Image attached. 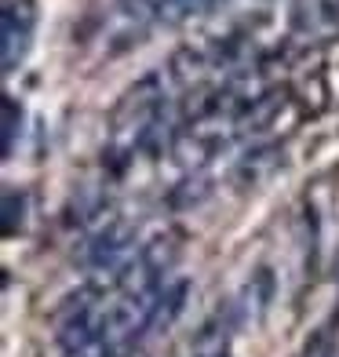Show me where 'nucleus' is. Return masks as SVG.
<instances>
[{"label":"nucleus","mask_w":339,"mask_h":357,"mask_svg":"<svg viewBox=\"0 0 339 357\" xmlns=\"http://www.w3.org/2000/svg\"><path fill=\"white\" fill-rule=\"evenodd\" d=\"M165 77L160 73H146L142 80H135L132 88L121 95V102L113 106L110 117V153L113 157H132L135 150L150 146L160 117H165Z\"/></svg>","instance_id":"nucleus-1"},{"label":"nucleus","mask_w":339,"mask_h":357,"mask_svg":"<svg viewBox=\"0 0 339 357\" xmlns=\"http://www.w3.org/2000/svg\"><path fill=\"white\" fill-rule=\"evenodd\" d=\"M37 4L33 0H8L0 11V70L15 73L33 47Z\"/></svg>","instance_id":"nucleus-2"},{"label":"nucleus","mask_w":339,"mask_h":357,"mask_svg":"<svg viewBox=\"0 0 339 357\" xmlns=\"http://www.w3.org/2000/svg\"><path fill=\"white\" fill-rule=\"evenodd\" d=\"M157 0H113V8L106 15L110 26V40L113 52H124V47L139 44V37H146V29L157 26Z\"/></svg>","instance_id":"nucleus-3"},{"label":"nucleus","mask_w":339,"mask_h":357,"mask_svg":"<svg viewBox=\"0 0 339 357\" xmlns=\"http://www.w3.org/2000/svg\"><path fill=\"white\" fill-rule=\"evenodd\" d=\"M270 303H273V278H270V270H255L248 278V284L241 288V296L234 299L230 317L237 328L241 324H259L270 310Z\"/></svg>","instance_id":"nucleus-4"},{"label":"nucleus","mask_w":339,"mask_h":357,"mask_svg":"<svg viewBox=\"0 0 339 357\" xmlns=\"http://www.w3.org/2000/svg\"><path fill=\"white\" fill-rule=\"evenodd\" d=\"M186 296H190V281H168L165 288L157 291L153 299V310H150V324H146V339L150 335H165L175 321H179V314L186 310Z\"/></svg>","instance_id":"nucleus-5"},{"label":"nucleus","mask_w":339,"mask_h":357,"mask_svg":"<svg viewBox=\"0 0 339 357\" xmlns=\"http://www.w3.org/2000/svg\"><path fill=\"white\" fill-rule=\"evenodd\" d=\"M0 117H4V142H0V153H4V160H8L15 153V142H19V135H22V106L15 102L11 95H4Z\"/></svg>","instance_id":"nucleus-6"},{"label":"nucleus","mask_w":339,"mask_h":357,"mask_svg":"<svg viewBox=\"0 0 339 357\" xmlns=\"http://www.w3.org/2000/svg\"><path fill=\"white\" fill-rule=\"evenodd\" d=\"M26 226V193L4 190V237H15Z\"/></svg>","instance_id":"nucleus-7"},{"label":"nucleus","mask_w":339,"mask_h":357,"mask_svg":"<svg viewBox=\"0 0 339 357\" xmlns=\"http://www.w3.org/2000/svg\"><path fill=\"white\" fill-rule=\"evenodd\" d=\"M208 193H212V186H208V178L204 175H190L183 186H175L172 193V204L175 208H190V204H201Z\"/></svg>","instance_id":"nucleus-8"}]
</instances>
